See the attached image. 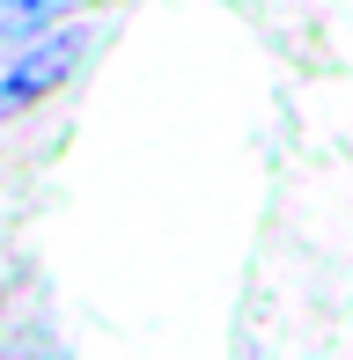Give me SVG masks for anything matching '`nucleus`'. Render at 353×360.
<instances>
[{
  "label": "nucleus",
  "mask_w": 353,
  "mask_h": 360,
  "mask_svg": "<svg viewBox=\"0 0 353 360\" xmlns=\"http://www.w3.org/2000/svg\"><path fill=\"white\" fill-rule=\"evenodd\" d=\"M89 30L59 22V30H30V37H0V118L37 110L52 89H67L74 67L89 59Z\"/></svg>",
  "instance_id": "obj_1"
},
{
  "label": "nucleus",
  "mask_w": 353,
  "mask_h": 360,
  "mask_svg": "<svg viewBox=\"0 0 353 360\" xmlns=\"http://www.w3.org/2000/svg\"><path fill=\"white\" fill-rule=\"evenodd\" d=\"M82 8H103V0H0V37H30V30H59Z\"/></svg>",
  "instance_id": "obj_2"
}]
</instances>
